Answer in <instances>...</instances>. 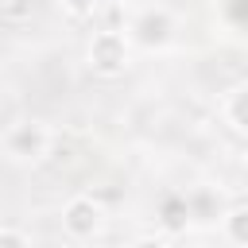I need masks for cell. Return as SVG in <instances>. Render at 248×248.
<instances>
[{
    "label": "cell",
    "instance_id": "11",
    "mask_svg": "<svg viewBox=\"0 0 248 248\" xmlns=\"http://www.w3.org/2000/svg\"><path fill=\"white\" fill-rule=\"evenodd\" d=\"M244 170H248V151H244Z\"/></svg>",
    "mask_w": 248,
    "mask_h": 248
},
{
    "label": "cell",
    "instance_id": "6",
    "mask_svg": "<svg viewBox=\"0 0 248 248\" xmlns=\"http://www.w3.org/2000/svg\"><path fill=\"white\" fill-rule=\"evenodd\" d=\"M221 232L232 248H248V205H236L221 217Z\"/></svg>",
    "mask_w": 248,
    "mask_h": 248
},
{
    "label": "cell",
    "instance_id": "7",
    "mask_svg": "<svg viewBox=\"0 0 248 248\" xmlns=\"http://www.w3.org/2000/svg\"><path fill=\"white\" fill-rule=\"evenodd\" d=\"M0 248H31V236L16 225H4L0 229Z\"/></svg>",
    "mask_w": 248,
    "mask_h": 248
},
{
    "label": "cell",
    "instance_id": "3",
    "mask_svg": "<svg viewBox=\"0 0 248 248\" xmlns=\"http://www.w3.org/2000/svg\"><path fill=\"white\" fill-rule=\"evenodd\" d=\"M105 225V205L89 194H78L62 205V232L70 240H93Z\"/></svg>",
    "mask_w": 248,
    "mask_h": 248
},
{
    "label": "cell",
    "instance_id": "8",
    "mask_svg": "<svg viewBox=\"0 0 248 248\" xmlns=\"http://www.w3.org/2000/svg\"><path fill=\"white\" fill-rule=\"evenodd\" d=\"M62 8H66L74 19H89V16H97L101 0H62Z\"/></svg>",
    "mask_w": 248,
    "mask_h": 248
},
{
    "label": "cell",
    "instance_id": "2",
    "mask_svg": "<svg viewBox=\"0 0 248 248\" xmlns=\"http://www.w3.org/2000/svg\"><path fill=\"white\" fill-rule=\"evenodd\" d=\"M85 62H89V70L97 78H120L128 70V62H132V39L124 31H116V27H105V31H97L89 39Z\"/></svg>",
    "mask_w": 248,
    "mask_h": 248
},
{
    "label": "cell",
    "instance_id": "1",
    "mask_svg": "<svg viewBox=\"0 0 248 248\" xmlns=\"http://www.w3.org/2000/svg\"><path fill=\"white\" fill-rule=\"evenodd\" d=\"M50 143H54V132L43 124V120H16L4 128L0 136V151L8 163L16 167H35L50 155Z\"/></svg>",
    "mask_w": 248,
    "mask_h": 248
},
{
    "label": "cell",
    "instance_id": "10",
    "mask_svg": "<svg viewBox=\"0 0 248 248\" xmlns=\"http://www.w3.org/2000/svg\"><path fill=\"white\" fill-rule=\"evenodd\" d=\"M0 4H4V8H12V4H16V0H0Z\"/></svg>",
    "mask_w": 248,
    "mask_h": 248
},
{
    "label": "cell",
    "instance_id": "5",
    "mask_svg": "<svg viewBox=\"0 0 248 248\" xmlns=\"http://www.w3.org/2000/svg\"><path fill=\"white\" fill-rule=\"evenodd\" d=\"M221 116H225V124H229L232 132H248V81H240V85H232V89L225 93Z\"/></svg>",
    "mask_w": 248,
    "mask_h": 248
},
{
    "label": "cell",
    "instance_id": "4",
    "mask_svg": "<svg viewBox=\"0 0 248 248\" xmlns=\"http://www.w3.org/2000/svg\"><path fill=\"white\" fill-rule=\"evenodd\" d=\"M170 35H174V16H170L167 8H147V12H140L136 23H132V39H136L140 46H163Z\"/></svg>",
    "mask_w": 248,
    "mask_h": 248
},
{
    "label": "cell",
    "instance_id": "9",
    "mask_svg": "<svg viewBox=\"0 0 248 248\" xmlns=\"http://www.w3.org/2000/svg\"><path fill=\"white\" fill-rule=\"evenodd\" d=\"M128 248H170V244H167V236H155V232H147V236H136Z\"/></svg>",
    "mask_w": 248,
    "mask_h": 248
}]
</instances>
